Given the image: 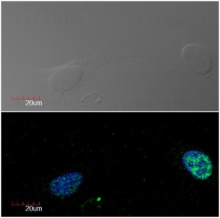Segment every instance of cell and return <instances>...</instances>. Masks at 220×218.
Masks as SVG:
<instances>
[{"label":"cell","instance_id":"4","mask_svg":"<svg viewBox=\"0 0 220 218\" xmlns=\"http://www.w3.org/2000/svg\"><path fill=\"white\" fill-rule=\"evenodd\" d=\"M32 101H30V104L32 105Z\"/></svg>","mask_w":220,"mask_h":218},{"label":"cell","instance_id":"1","mask_svg":"<svg viewBox=\"0 0 220 218\" xmlns=\"http://www.w3.org/2000/svg\"><path fill=\"white\" fill-rule=\"evenodd\" d=\"M182 56L186 66L195 72L205 75L211 70L213 65L212 58L203 46L195 44L187 45L183 49Z\"/></svg>","mask_w":220,"mask_h":218},{"label":"cell","instance_id":"3","mask_svg":"<svg viewBox=\"0 0 220 218\" xmlns=\"http://www.w3.org/2000/svg\"><path fill=\"white\" fill-rule=\"evenodd\" d=\"M83 180V175L79 172L64 174L51 181L50 185L51 192L57 196H69L78 190Z\"/></svg>","mask_w":220,"mask_h":218},{"label":"cell","instance_id":"2","mask_svg":"<svg viewBox=\"0 0 220 218\" xmlns=\"http://www.w3.org/2000/svg\"><path fill=\"white\" fill-rule=\"evenodd\" d=\"M182 162L187 171L197 179L206 180L211 175L213 167L211 160L201 151H187L183 155Z\"/></svg>","mask_w":220,"mask_h":218}]
</instances>
